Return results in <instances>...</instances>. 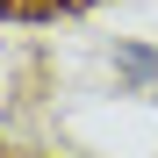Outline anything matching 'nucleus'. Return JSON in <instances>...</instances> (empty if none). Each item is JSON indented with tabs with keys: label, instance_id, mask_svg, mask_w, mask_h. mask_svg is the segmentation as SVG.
Returning a JSON list of instances; mask_svg holds the SVG:
<instances>
[{
	"label": "nucleus",
	"instance_id": "nucleus-1",
	"mask_svg": "<svg viewBox=\"0 0 158 158\" xmlns=\"http://www.w3.org/2000/svg\"><path fill=\"white\" fill-rule=\"evenodd\" d=\"M108 65H115V86H122V94H158V43L115 36V43H108Z\"/></svg>",
	"mask_w": 158,
	"mask_h": 158
}]
</instances>
